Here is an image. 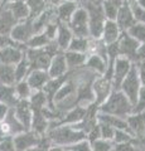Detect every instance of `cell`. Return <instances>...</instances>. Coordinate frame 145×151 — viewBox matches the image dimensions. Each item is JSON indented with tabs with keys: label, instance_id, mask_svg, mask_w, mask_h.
Wrapping results in <instances>:
<instances>
[{
	"label": "cell",
	"instance_id": "obj_1",
	"mask_svg": "<svg viewBox=\"0 0 145 151\" xmlns=\"http://www.w3.org/2000/svg\"><path fill=\"white\" fill-rule=\"evenodd\" d=\"M45 137L48 139L50 145L69 147L78 141L86 139V134L71 125H61L58 121H50L49 130L47 131Z\"/></svg>",
	"mask_w": 145,
	"mask_h": 151
},
{
	"label": "cell",
	"instance_id": "obj_2",
	"mask_svg": "<svg viewBox=\"0 0 145 151\" xmlns=\"http://www.w3.org/2000/svg\"><path fill=\"white\" fill-rule=\"evenodd\" d=\"M97 111L126 119L134 112V105L120 89H114L106 101L97 106Z\"/></svg>",
	"mask_w": 145,
	"mask_h": 151
},
{
	"label": "cell",
	"instance_id": "obj_3",
	"mask_svg": "<svg viewBox=\"0 0 145 151\" xmlns=\"http://www.w3.org/2000/svg\"><path fill=\"white\" fill-rule=\"evenodd\" d=\"M82 6H85L88 13V34H90V38L92 40H100L102 28H104V24L106 22L100 3H90Z\"/></svg>",
	"mask_w": 145,
	"mask_h": 151
},
{
	"label": "cell",
	"instance_id": "obj_4",
	"mask_svg": "<svg viewBox=\"0 0 145 151\" xmlns=\"http://www.w3.org/2000/svg\"><path fill=\"white\" fill-rule=\"evenodd\" d=\"M119 89L134 105L135 101H136V98H138L140 89H141V83H140L139 76H138V67L135 63L133 64V67L130 69V72L128 73V76L124 78V81L121 82Z\"/></svg>",
	"mask_w": 145,
	"mask_h": 151
},
{
	"label": "cell",
	"instance_id": "obj_5",
	"mask_svg": "<svg viewBox=\"0 0 145 151\" xmlns=\"http://www.w3.org/2000/svg\"><path fill=\"white\" fill-rule=\"evenodd\" d=\"M67 24L69 29L72 30L73 35L90 38V34H88V13L85 6L79 5Z\"/></svg>",
	"mask_w": 145,
	"mask_h": 151
},
{
	"label": "cell",
	"instance_id": "obj_6",
	"mask_svg": "<svg viewBox=\"0 0 145 151\" xmlns=\"http://www.w3.org/2000/svg\"><path fill=\"white\" fill-rule=\"evenodd\" d=\"M35 33H34V28H33V20H32V19H27V20H23V22H18L17 25L13 28V30L9 37L12 38V40L15 44L25 47L27 43L29 42V39Z\"/></svg>",
	"mask_w": 145,
	"mask_h": 151
},
{
	"label": "cell",
	"instance_id": "obj_7",
	"mask_svg": "<svg viewBox=\"0 0 145 151\" xmlns=\"http://www.w3.org/2000/svg\"><path fill=\"white\" fill-rule=\"evenodd\" d=\"M93 100H95V106H100L101 103L106 101V98L110 96V93L114 91L112 88L111 79L104 77V76H97L91 83Z\"/></svg>",
	"mask_w": 145,
	"mask_h": 151
},
{
	"label": "cell",
	"instance_id": "obj_8",
	"mask_svg": "<svg viewBox=\"0 0 145 151\" xmlns=\"http://www.w3.org/2000/svg\"><path fill=\"white\" fill-rule=\"evenodd\" d=\"M25 57L29 62L30 65V70L33 69H42V70H47L49 67L50 59L53 58L48 52H47L45 47L40 49H30L27 48L25 49Z\"/></svg>",
	"mask_w": 145,
	"mask_h": 151
},
{
	"label": "cell",
	"instance_id": "obj_9",
	"mask_svg": "<svg viewBox=\"0 0 145 151\" xmlns=\"http://www.w3.org/2000/svg\"><path fill=\"white\" fill-rule=\"evenodd\" d=\"M133 62L128 58L124 57H118L112 65V72H111V83H112V88L114 89H119L121 82L124 81V78L128 76L130 72V69L133 67Z\"/></svg>",
	"mask_w": 145,
	"mask_h": 151
},
{
	"label": "cell",
	"instance_id": "obj_10",
	"mask_svg": "<svg viewBox=\"0 0 145 151\" xmlns=\"http://www.w3.org/2000/svg\"><path fill=\"white\" fill-rule=\"evenodd\" d=\"M119 50V57H124V58L130 59L131 62H135V57H136V52L140 47V43H138L133 37H130L126 32H123L116 42Z\"/></svg>",
	"mask_w": 145,
	"mask_h": 151
},
{
	"label": "cell",
	"instance_id": "obj_11",
	"mask_svg": "<svg viewBox=\"0 0 145 151\" xmlns=\"http://www.w3.org/2000/svg\"><path fill=\"white\" fill-rule=\"evenodd\" d=\"M42 139H43V136L37 135L35 132L30 131V130L23 131L20 134L13 136L14 146H15L17 151H25L30 147L38 146L42 142Z\"/></svg>",
	"mask_w": 145,
	"mask_h": 151
},
{
	"label": "cell",
	"instance_id": "obj_12",
	"mask_svg": "<svg viewBox=\"0 0 145 151\" xmlns=\"http://www.w3.org/2000/svg\"><path fill=\"white\" fill-rule=\"evenodd\" d=\"M25 47L13 44L0 49V64L4 65H15L19 63L25 54Z\"/></svg>",
	"mask_w": 145,
	"mask_h": 151
},
{
	"label": "cell",
	"instance_id": "obj_13",
	"mask_svg": "<svg viewBox=\"0 0 145 151\" xmlns=\"http://www.w3.org/2000/svg\"><path fill=\"white\" fill-rule=\"evenodd\" d=\"M115 22L118 23V25L120 27V29L123 32H128L130 28L136 23L134 19V15H133L131 8H130L129 0H124V1L121 3Z\"/></svg>",
	"mask_w": 145,
	"mask_h": 151
},
{
	"label": "cell",
	"instance_id": "obj_14",
	"mask_svg": "<svg viewBox=\"0 0 145 151\" xmlns=\"http://www.w3.org/2000/svg\"><path fill=\"white\" fill-rule=\"evenodd\" d=\"M12 110L14 112V115H15V117L23 125V127H24L25 130H29L30 122H32V116H33V110H32L29 102L19 100L12 107Z\"/></svg>",
	"mask_w": 145,
	"mask_h": 151
},
{
	"label": "cell",
	"instance_id": "obj_15",
	"mask_svg": "<svg viewBox=\"0 0 145 151\" xmlns=\"http://www.w3.org/2000/svg\"><path fill=\"white\" fill-rule=\"evenodd\" d=\"M121 33H123V30L120 29V27L118 25V23L115 20H106L104 24V28H102L100 40L105 45L114 44L119 40Z\"/></svg>",
	"mask_w": 145,
	"mask_h": 151
},
{
	"label": "cell",
	"instance_id": "obj_16",
	"mask_svg": "<svg viewBox=\"0 0 145 151\" xmlns=\"http://www.w3.org/2000/svg\"><path fill=\"white\" fill-rule=\"evenodd\" d=\"M69 72L66 59H64V54L62 53L56 54L52 59H50L49 67L47 69V73H48L49 78H58V77H63Z\"/></svg>",
	"mask_w": 145,
	"mask_h": 151
},
{
	"label": "cell",
	"instance_id": "obj_17",
	"mask_svg": "<svg viewBox=\"0 0 145 151\" xmlns=\"http://www.w3.org/2000/svg\"><path fill=\"white\" fill-rule=\"evenodd\" d=\"M50 120L48 116L45 115L44 110L43 111H33V116H32V122H30V131L35 132L39 136H45L47 131L49 130Z\"/></svg>",
	"mask_w": 145,
	"mask_h": 151
},
{
	"label": "cell",
	"instance_id": "obj_18",
	"mask_svg": "<svg viewBox=\"0 0 145 151\" xmlns=\"http://www.w3.org/2000/svg\"><path fill=\"white\" fill-rule=\"evenodd\" d=\"M126 122H128L130 132L136 139L145 135V111L133 112L130 116L126 117Z\"/></svg>",
	"mask_w": 145,
	"mask_h": 151
},
{
	"label": "cell",
	"instance_id": "obj_19",
	"mask_svg": "<svg viewBox=\"0 0 145 151\" xmlns=\"http://www.w3.org/2000/svg\"><path fill=\"white\" fill-rule=\"evenodd\" d=\"M88 107H82V106H74L71 110H68L67 112H64L59 119L61 125H71L74 126L79 124L83 119H85L86 113H87Z\"/></svg>",
	"mask_w": 145,
	"mask_h": 151
},
{
	"label": "cell",
	"instance_id": "obj_20",
	"mask_svg": "<svg viewBox=\"0 0 145 151\" xmlns=\"http://www.w3.org/2000/svg\"><path fill=\"white\" fill-rule=\"evenodd\" d=\"M32 20H33L34 33L43 32L47 25L57 20V17H56V8L47 6L43 13H40L38 17L34 18V19H32Z\"/></svg>",
	"mask_w": 145,
	"mask_h": 151
},
{
	"label": "cell",
	"instance_id": "obj_21",
	"mask_svg": "<svg viewBox=\"0 0 145 151\" xmlns=\"http://www.w3.org/2000/svg\"><path fill=\"white\" fill-rule=\"evenodd\" d=\"M107 65H109L107 59H105L104 57L96 53H88L85 67L90 69L92 73H95L96 76H104L107 70Z\"/></svg>",
	"mask_w": 145,
	"mask_h": 151
},
{
	"label": "cell",
	"instance_id": "obj_22",
	"mask_svg": "<svg viewBox=\"0 0 145 151\" xmlns=\"http://www.w3.org/2000/svg\"><path fill=\"white\" fill-rule=\"evenodd\" d=\"M79 5L73 1V0H63L59 5L56 6V17L59 23H67L69 22V19L72 18L74 12L77 10V8Z\"/></svg>",
	"mask_w": 145,
	"mask_h": 151
},
{
	"label": "cell",
	"instance_id": "obj_23",
	"mask_svg": "<svg viewBox=\"0 0 145 151\" xmlns=\"http://www.w3.org/2000/svg\"><path fill=\"white\" fill-rule=\"evenodd\" d=\"M25 79L33 91H43L47 82L49 81V76L47 73V70L33 69L29 72Z\"/></svg>",
	"mask_w": 145,
	"mask_h": 151
},
{
	"label": "cell",
	"instance_id": "obj_24",
	"mask_svg": "<svg viewBox=\"0 0 145 151\" xmlns=\"http://www.w3.org/2000/svg\"><path fill=\"white\" fill-rule=\"evenodd\" d=\"M72 38H73V33L69 29L68 24H66V23H59L57 34H56V38H54V42H56V44L58 45V48L62 52H66L69 43H71Z\"/></svg>",
	"mask_w": 145,
	"mask_h": 151
},
{
	"label": "cell",
	"instance_id": "obj_25",
	"mask_svg": "<svg viewBox=\"0 0 145 151\" xmlns=\"http://www.w3.org/2000/svg\"><path fill=\"white\" fill-rule=\"evenodd\" d=\"M18 20L13 17L10 10L3 5L1 10H0V34L1 35H10L13 28L17 25Z\"/></svg>",
	"mask_w": 145,
	"mask_h": 151
},
{
	"label": "cell",
	"instance_id": "obj_26",
	"mask_svg": "<svg viewBox=\"0 0 145 151\" xmlns=\"http://www.w3.org/2000/svg\"><path fill=\"white\" fill-rule=\"evenodd\" d=\"M64 59H66L68 70H76L82 67H85L87 55L85 53H78V52H72V50H66L63 52Z\"/></svg>",
	"mask_w": 145,
	"mask_h": 151
},
{
	"label": "cell",
	"instance_id": "obj_27",
	"mask_svg": "<svg viewBox=\"0 0 145 151\" xmlns=\"http://www.w3.org/2000/svg\"><path fill=\"white\" fill-rule=\"evenodd\" d=\"M0 126H1L10 136L18 135V134H20V132H23V131H27L24 127H23V125L19 122V120L15 117V115H14L12 108H10V111L8 112L5 120L0 124Z\"/></svg>",
	"mask_w": 145,
	"mask_h": 151
},
{
	"label": "cell",
	"instance_id": "obj_28",
	"mask_svg": "<svg viewBox=\"0 0 145 151\" xmlns=\"http://www.w3.org/2000/svg\"><path fill=\"white\" fill-rule=\"evenodd\" d=\"M4 5L10 10V13L13 14V17L15 18L18 22H23V20H27V19H30L29 9H28V5L25 4L24 0L6 3V4H4Z\"/></svg>",
	"mask_w": 145,
	"mask_h": 151
},
{
	"label": "cell",
	"instance_id": "obj_29",
	"mask_svg": "<svg viewBox=\"0 0 145 151\" xmlns=\"http://www.w3.org/2000/svg\"><path fill=\"white\" fill-rule=\"evenodd\" d=\"M97 121L104 122V124L114 127L115 130H128V131H130L129 126H128V122H126V119H123V117L107 115V113H102V112L97 111Z\"/></svg>",
	"mask_w": 145,
	"mask_h": 151
},
{
	"label": "cell",
	"instance_id": "obj_30",
	"mask_svg": "<svg viewBox=\"0 0 145 151\" xmlns=\"http://www.w3.org/2000/svg\"><path fill=\"white\" fill-rule=\"evenodd\" d=\"M91 44L92 39L88 37H76L73 35L71 43H69L67 50L78 52V53H85L88 54L91 52Z\"/></svg>",
	"mask_w": 145,
	"mask_h": 151
},
{
	"label": "cell",
	"instance_id": "obj_31",
	"mask_svg": "<svg viewBox=\"0 0 145 151\" xmlns=\"http://www.w3.org/2000/svg\"><path fill=\"white\" fill-rule=\"evenodd\" d=\"M28 102H29V105L33 111H43L48 107H52L43 91H34L32 93V96L29 97Z\"/></svg>",
	"mask_w": 145,
	"mask_h": 151
},
{
	"label": "cell",
	"instance_id": "obj_32",
	"mask_svg": "<svg viewBox=\"0 0 145 151\" xmlns=\"http://www.w3.org/2000/svg\"><path fill=\"white\" fill-rule=\"evenodd\" d=\"M123 1L124 0H102V1H100L102 13H104L106 20H115L119 8Z\"/></svg>",
	"mask_w": 145,
	"mask_h": 151
},
{
	"label": "cell",
	"instance_id": "obj_33",
	"mask_svg": "<svg viewBox=\"0 0 145 151\" xmlns=\"http://www.w3.org/2000/svg\"><path fill=\"white\" fill-rule=\"evenodd\" d=\"M19 101L15 94L14 86H8V84L0 83V103H4L9 107H13Z\"/></svg>",
	"mask_w": 145,
	"mask_h": 151
},
{
	"label": "cell",
	"instance_id": "obj_34",
	"mask_svg": "<svg viewBox=\"0 0 145 151\" xmlns=\"http://www.w3.org/2000/svg\"><path fill=\"white\" fill-rule=\"evenodd\" d=\"M14 89H15V94L18 97V100H23V101H28L29 97L32 96V93L34 91L30 88V86L28 84L27 79L23 81H18L14 83Z\"/></svg>",
	"mask_w": 145,
	"mask_h": 151
},
{
	"label": "cell",
	"instance_id": "obj_35",
	"mask_svg": "<svg viewBox=\"0 0 145 151\" xmlns=\"http://www.w3.org/2000/svg\"><path fill=\"white\" fill-rule=\"evenodd\" d=\"M50 40L48 37H47L43 32L40 33H35L29 39V42L27 43V48H30V49H40V48H44L45 45H48L50 43Z\"/></svg>",
	"mask_w": 145,
	"mask_h": 151
},
{
	"label": "cell",
	"instance_id": "obj_36",
	"mask_svg": "<svg viewBox=\"0 0 145 151\" xmlns=\"http://www.w3.org/2000/svg\"><path fill=\"white\" fill-rule=\"evenodd\" d=\"M0 83L14 86L15 83V72H14V65H4L0 64Z\"/></svg>",
	"mask_w": 145,
	"mask_h": 151
},
{
	"label": "cell",
	"instance_id": "obj_37",
	"mask_svg": "<svg viewBox=\"0 0 145 151\" xmlns=\"http://www.w3.org/2000/svg\"><path fill=\"white\" fill-rule=\"evenodd\" d=\"M14 72H15V82L18 81H23V79L27 78V76L30 72V65L28 62L27 57L24 54V57L22 58V60L19 63H17L14 65Z\"/></svg>",
	"mask_w": 145,
	"mask_h": 151
},
{
	"label": "cell",
	"instance_id": "obj_38",
	"mask_svg": "<svg viewBox=\"0 0 145 151\" xmlns=\"http://www.w3.org/2000/svg\"><path fill=\"white\" fill-rule=\"evenodd\" d=\"M24 1L28 5V9H29L30 19L37 18L40 13H43L45 10L47 6H48L45 3V0H24Z\"/></svg>",
	"mask_w": 145,
	"mask_h": 151
},
{
	"label": "cell",
	"instance_id": "obj_39",
	"mask_svg": "<svg viewBox=\"0 0 145 151\" xmlns=\"http://www.w3.org/2000/svg\"><path fill=\"white\" fill-rule=\"evenodd\" d=\"M130 37H133L135 40L140 44H145V24L135 23V24L126 32Z\"/></svg>",
	"mask_w": 145,
	"mask_h": 151
},
{
	"label": "cell",
	"instance_id": "obj_40",
	"mask_svg": "<svg viewBox=\"0 0 145 151\" xmlns=\"http://www.w3.org/2000/svg\"><path fill=\"white\" fill-rule=\"evenodd\" d=\"M136 137L128 130H116L112 144H123V142H131L135 141Z\"/></svg>",
	"mask_w": 145,
	"mask_h": 151
},
{
	"label": "cell",
	"instance_id": "obj_41",
	"mask_svg": "<svg viewBox=\"0 0 145 151\" xmlns=\"http://www.w3.org/2000/svg\"><path fill=\"white\" fill-rule=\"evenodd\" d=\"M129 4H130V8H131L135 22L145 24V9H143L140 5H138V3L135 1V0H129Z\"/></svg>",
	"mask_w": 145,
	"mask_h": 151
},
{
	"label": "cell",
	"instance_id": "obj_42",
	"mask_svg": "<svg viewBox=\"0 0 145 151\" xmlns=\"http://www.w3.org/2000/svg\"><path fill=\"white\" fill-rule=\"evenodd\" d=\"M91 147H92V151H112L114 144H112V141L96 139L91 142Z\"/></svg>",
	"mask_w": 145,
	"mask_h": 151
},
{
	"label": "cell",
	"instance_id": "obj_43",
	"mask_svg": "<svg viewBox=\"0 0 145 151\" xmlns=\"http://www.w3.org/2000/svg\"><path fill=\"white\" fill-rule=\"evenodd\" d=\"M115 129L109 125L104 124V122H99V134H100V139H104L107 141H112L115 136Z\"/></svg>",
	"mask_w": 145,
	"mask_h": 151
},
{
	"label": "cell",
	"instance_id": "obj_44",
	"mask_svg": "<svg viewBox=\"0 0 145 151\" xmlns=\"http://www.w3.org/2000/svg\"><path fill=\"white\" fill-rule=\"evenodd\" d=\"M112 151H138V141L131 142H123V144H114Z\"/></svg>",
	"mask_w": 145,
	"mask_h": 151
},
{
	"label": "cell",
	"instance_id": "obj_45",
	"mask_svg": "<svg viewBox=\"0 0 145 151\" xmlns=\"http://www.w3.org/2000/svg\"><path fill=\"white\" fill-rule=\"evenodd\" d=\"M145 111V87H141L138 94V98L134 103V112Z\"/></svg>",
	"mask_w": 145,
	"mask_h": 151
},
{
	"label": "cell",
	"instance_id": "obj_46",
	"mask_svg": "<svg viewBox=\"0 0 145 151\" xmlns=\"http://www.w3.org/2000/svg\"><path fill=\"white\" fill-rule=\"evenodd\" d=\"M0 151H17L15 146H14L13 136L0 137Z\"/></svg>",
	"mask_w": 145,
	"mask_h": 151
},
{
	"label": "cell",
	"instance_id": "obj_47",
	"mask_svg": "<svg viewBox=\"0 0 145 151\" xmlns=\"http://www.w3.org/2000/svg\"><path fill=\"white\" fill-rule=\"evenodd\" d=\"M67 149L72 150V151H92L91 142L87 139H83L81 141H78V142H76L72 146H69V147H67Z\"/></svg>",
	"mask_w": 145,
	"mask_h": 151
},
{
	"label": "cell",
	"instance_id": "obj_48",
	"mask_svg": "<svg viewBox=\"0 0 145 151\" xmlns=\"http://www.w3.org/2000/svg\"><path fill=\"white\" fill-rule=\"evenodd\" d=\"M49 146H50V142L48 141V139H47L45 136H43V139H42V142L38 146L30 147V149H28L25 151H47V149H48Z\"/></svg>",
	"mask_w": 145,
	"mask_h": 151
},
{
	"label": "cell",
	"instance_id": "obj_49",
	"mask_svg": "<svg viewBox=\"0 0 145 151\" xmlns=\"http://www.w3.org/2000/svg\"><path fill=\"white\" fill-rule=\"evenodd\" d=\"M138 67V76H139V81L141 83V87H145V64H136Z\"/></svg>",
	"mask_w": 145,
	"mask_h": 151
},
{
	"label": "cell",
	"instance_id": "obj_50",
	"mask_svg": "<svg viewBox=\"0 0 145 151\" xmlns=\"http://www.w3.org/2000/svg\"><path fill=\"white\" fill-rule=\"evenodd\" d=\"M13 44H15V43L12 40V38L9 35H1L0 34V49L5 48V47H8V45H13Z\"/></svg>",
	"mask_w": 145,
	"mask_h": 151
},
{
	"label": "cell",
	"instance_id": "obj_51",
	"mask_svg": "<svg viewBox=\"0 0 145 151\" xmlns=\"http://www.w3.org/2000/svg\"><path fill=\"white\" fill-rule=\"evenodd\" d=\"M10 108L12 107H9L6 105H4V103H0V124L5 120V117L8 115V112L10 111Z\"/></svg>",
	"mask_w": 145,
	"mask_h": 151
},
{
	"label": "cell",
	"instance_id": "obj_52",
	"mask_svg": "<svg viewBox=\"0 0 145 151\" xmlns=\"http://www.w3.org/2000/svg\"><path fill=\"white\" fill-rule=\"evenodd\" d=\"M47 151H67V147L64 146H59V145H50Z\"/></svg>",
	"mask_w": 145,
	"mask_h": 151
},
{
	"label": "cell",
	"instance_id": "obj_53",
	"mask_svg": "<svg viewBox=\"0 0 145 151\" xmlns=\"http://www.w3.org/2000/svg\"><path fill=\"white\" fill-rule=\"evenodd\" d=\"M63 0H45V3H47V5L48 6H53V8H56L57 5H59L61 3H62Z\"/></svg>",
	"mask_w": 145,
	"mask_h": 151
},
{
	"label": "cell",
	"instance_id": "obj_54",
	"mask_svg": "<svg viewBox=\"0 0 145 151\" xmlns=\"http://www.w3.org/2000/svg\"><path fill=\"white\" fill-rule=\"evenodd\" d=\"M76 1L78 5H86V4H90V3H97L99 0H73Z\"/></svg>",
	"mask_w": 145,
	"mask_h": 151
},
{
	"label": "cell",
	"instance_id": "obj_55",
	"mask_svg": "<svg viewBox=\"0 0 145 151\" xmlns=\"http://www.w3.org/2000/svg\"><path fill=\"white\" fill-rule=\"evenodd\" d=\"M136 141H138V144H139L140 146H143V147L145 149V135H144V136H140V137H138Z\"/></svg>",
	"mask_w": 145,
	"mask_h": 151
},
{
	"label": "cell",
	"instance_id": "obj_56",
	"mask_svg": "<svg viewBox=\"0 0 145 151\" xmlns=\"http://www.w3.org/2000/svg\"><path fill=\"white\" fill-rule=\"evenodd\" d=\"M138 3V5H140L143 9H145V0H135Z\"/></svg>",
	"mask_w": 145,
	"mask_h": 151
},
{
	"label": "cell",
	"instance_id": "obj_57",
	"mask_svg": "<svg viewBox=\"0 0 145 151\" xmlns=\"http://www.w3.org/2000/svg\"><path fill=\"white\" fill-rule=\"evenodd\" d=\"M4 4H6V3H13V1H19V0H3Z\"/></svg>",
	"mask_w": 145,
	"mask_h": 151
},
{
	"label": "cell",
	"instance_id": "obj_58",
	"mask_svg": "<svg viewBox=\"0 0 145 151\" xmlns=\"http://www.w3.org/2000/svg\"><path fill=\"white\" fill-rule=\"evenodd\" d=\"M138 151H145V149L143 147V146H140V145L138 144Z\"/></svg>",
	"mask_w": 145,
	"mask_h": 151
},
{
	"label": "cell",
	"instance_id": "obj_59",
	"mask_svg": "<svg viewBox=\"0 0 145 151\" xmlns=\"http://www.w3.org/2000/svg\"><path fill=\"white\" fill-rule=\"evenodd\" d=\"M3 5H4V1H3V0H0V10H1V8H3Z\"/></svg>",
	"mask_w": 145,
	"mask_h": 151
},
{
	"label": "cell",
	"instance_id": "obj_60",
	"mask_svg": "<svg viewBox=\"0 0 145 151\" xmlns=\"http://www.w3.org/2000/svg\"><path fill=\"white\" fill-rule=\"evenodd\" d=\"M67 151H72V150H69V149H67Z\"/></svg>",
	"mask_w": 145,
	"mask_h": 151
},
{
	"label": "cell",
	"instance_id": "obj_61",
	"mask_svg": "<svg viewBox=\"0 0 145 151\" xmlns=\"http://www.w3.org/2000/svg\"><path fill=\"white\" fill-rule=\"evenodd\" d=\"M100 1H102V0H99V3H100Z\"/></svg>",
	"mask_w": 145,
	"mask_h": 151
}]
</instances>
